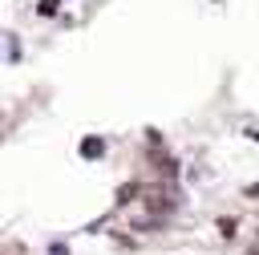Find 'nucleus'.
Masks as SVG:
<instances>
[{
  "instance_id": "f257e3e1",
  "label": "nucleus",
  "mask_w": 259,
  "mask_h": 255,
  "mask_svg": "<svg viewBox=\"0 0 259 255\" xmlns=\"http://www.w3.org/2000/svg\"><path fill=\"white\" fill-rule=\"evenodd\" d=\"M101 154H105V142L101 138H85L81 142V158H101Z\"/></svg>"
},
{
  "instance_id": "f03ea898",
  "label": "nucleus",
  "mask_w": 259,
  "mask_h": 255,
  "mask_svg": "<svg viewBox=\"0 0 259 255\" xmlns=\"http://www.w3.org/2000/svg\"><path fill=\"white\" fill-rule=\"evenodd\" d=\"M57 8H61V0H40V4H36L40 16H57Z\"/></svg>"
},
{
  "instance_id": "7ed1b4c3",
  "label": "nucleus",
  "mask_w": 259,
  "mask_h": 255,
  "mask_svg": "<svg viewBox=\"0 0 259 255\" xmlns=\"http://www.w3.org/2000/svg\"><path fill=\"white\" fill-rule=\"evenodd\" d=\"M134 194H138V186H121V190H117V202H121V206H125V202H130V198H134Z\"/></svg>"
},
{
  "instance_id": "20e7f679",
  "label": "nucleus",
  "mask_w": 259,
  "mask_h": 255,
  "mask_svg": "<svg viewBox=\"0 0 259 255\" xmlns=\"http://www.w3.org/2000/svg\"><path fill=\"white\" fill-rule=\"evenodd\" d=\"M49 255H69V247H65V243H53V247H49Z\"/></svg>"
},
{
  "instance_id": "39448f33",
  "label": "nucleus",
  "mask_w": 259,
  "mask_h": 255,
  "mask_svg": "<svg viewBox=\"0 0 259 255\" xmlns=\"http://www.w3.org/2000/svg\"><path fill=\"white\" fill-rule=\"evenodd\" d=\"M247 198H259V182H251V186H247Z\"/></svg>"
}]
</instances>
